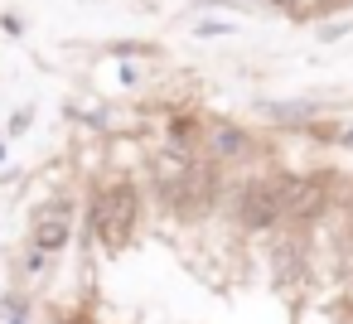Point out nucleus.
Segmentation results:
<instances>
[{
	"instance_id": "obj_1",
	"label": "nucleus",
	"mask_w": 353,
	"mask_h": 324,
	"mask_svg": "<svg viewBox=\"0 0 353 324\" xmlns=\"http://www.w3.org/2000/svg\"><path fill=\"white\" fill-rule=\"evenodd\" d=\"M136 223H141V194L131 179H112L92 194V232L107 252H121L131 247L136 237Z\"/></svg>"
},
{
	"instance_id": "obj_2",
	"label": "nucleus",
	"mask_w": 353,
	"mask_h": 324,
	"mask_svg": "<svg viewBox=\"0 0 353 324\" xmlns=\"http://www.w3.org/2000/svg\"><path fill=\"white\" fill-rule=\"evenodd\" d=\"M271 179H276V199H281V213H285V218L310 223V218H319V213L329 208L324 179H314V174H290V170H276Z\"/></svg>"
},
{
	"instance_id": "obj_3",
	"label": "nucleus",
	"mask_w": 353,
	"mask_h": 324,
	"mask_svg": "<svg viewBox=\"0 0 353 324\" xmlns=\"http://www.w3.org/2000/svg\"><path fill=\"white\" fill-rule=\"evenodd\" d=\"M281 199H276V179L271 174H252L242 189H237V223L252 227V232H271L281 223Z\"/></svg>"
},
{
	"instance_id": "obj_4",
	"label": "nucleus",
	"mask_w": 353,
	"mask_h": 324,
	"mask_svg": "<svg viewBox=\"0 0 353 324\" xmlns=\"http://www.w3.org/2000/svg\"><path fill=\"white\" fill-rule=\"evenodd\" d=\"M213 203H218V165L199 155V160H189V174H184V189H179L174 218H203Z\"/></svg>"
},
{
	"instance_id": "obj_5",
	"label": "nucleus",
	"mask_w": 353,
	"mask_h": 324,
	"mask_svg": "<svg viewBox=\"0 0 353 324\" xmlns=\"http://www.w3.org/2000/svg\"><path fill=\"white\" fill-rule=\"evenodd\" d=\"M68 237H73V203L68 199L44 203L39 218H34V252L39 256H54V252L68 247Z\"/></svg>"
},
{
	"instance_id": "obj_6",
	"label": "nucleus",
	"mask_w": 353,
	"mask_h": 324,
	"mask_svg": "<svg viewBox=\"0 0 353 324\" xmlns=\"http://www.w3.org/2000/svg\"><path fill=\"white\" fill-rule=\"evenodd\" d=\"M184 174H189V160H179V155H170V150H160V155L150 160V189H155V199H160L170 213H174V203H179Z\"/></svg>"
},
{
	"instance_id": "obj_7",
	"label": "nucleus",
	"mask_w": 353,
	"mask_h": 324,
	"mask_svg": "<svg viewBox=\"0 0 353 324\" xmlns=\"http://www.w3.org/2000/svg\"><path fill=\"white\" fill-rule=\"evenodd\" d=\"M203 145H208V160H242V155H252V136L242 126H228V121L208 126Z\"/></svg>"
},
{
	"instance_id": "obj_8",
	"label": "nucleus",
	"mask_w": 353,
	"mask_h": 324,
	"mask_svg": "<svg viewBox=\"0 0 353 324\" xmlns=\"http://www.w3.org/2000/svg\"><path fill=\"white\" fill-rule=\"evenodd\" d=\"M203 126L199 121H189V117H174L170 121V136H165V150L170 155H179V160H199V145H203Z\"/></svg>"
},
{
	"instance_id": "obj_9",
	"label": "nucleus",
	"mask_w": 353,
	"mask_h": 324,
	"mask_svg": "<svg viewBox=\"0 0 353 324\" xmlns=\"http://www.w3.org/2000/svg\"><path fill=\"white\" fill-rule=\"evenodd\" d=\"M276 281H281L285 290H295V285H300V242L276 247Z\"/></svg>"
},
{
	"instance_id": "obj_10",
	"label": "nucleus",
	"mask_w": 353,
	"mask_h": 324,
	"mask_svg": "<svg viewBox=\"0 0 353 324\" xmlns=\"http://www.w3.org/2000/svg\"><path fill=\"white\" fill-rule=\"evenodd\" d=\"M339 141H348V145H353V126H343V136H339Z\"/></svg>"
}]
</instances>
